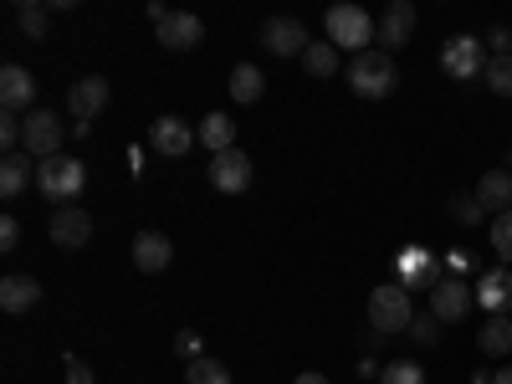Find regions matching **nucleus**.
Segmentation results:
<instances>
[{
    "instance_id": "32",
    "label": "nucleus",
    "mask_w": 512,
    "mask_h": 384,
    "mask_svg": "<svg viewBox=\"0 0 512 384\" xmlns=\"http://www.w3.org/2000/svg\"><path fill=\"white\" fill-rule=\"evenodd\" d=\"M451 221H461V226H477V221H482V205H477V195H456V200H451Z\"/></svg>"
},
{
    "instance_id": "31",
    "label": "nucleus",
    "mask_w": 512,
    "mask_h": 384,
    "mask_svg": "<svg viewBox=\"0 0 512 384\" xmlns=\"http://www.w3.org/2000/svg\"><path fill=\"white\" fill-rule=\"evenodd\" d=\"M492 246H497V256H502V262H512V210H502V216L492 221Z\"/></svg>"
},
{
    "instance_id": "4",
    "label": "nucleus",
    "mask_w": 512,
    "mask_h": 384,
    "mask_svg": "<svg viewBox=\"0 0 512 384\" xmlns=\"http://www.w3.org/2000/svg\"><path fill=\"white\" fill-rule=\"evenodd\" d=\"M410 318H415V308H410V287L384 282V287L369 292V328H374V333H405Z\"/></svg>"
},
{
    "instance_id": "2",
    "label": "nucleus",
    "mask_w": 512,
    "mask_h": 384,
    "mask_svg": "<svg viewBox=\"0 0 512 384\" xmlns=\"http://www.w3.org/2000/svg\"><path fill=\"white\" fill-rule=\"evenodd\" d=\"M323 26H328L333 47H344V52H354V57L369 52L374 41H379V26H374V16H369L364 6H328Z\"/></svg>"
},
{
    "instance_id": "29",
    "label": "nucleus",
    "mask_w": 512,
    "mask_h": 384,
    "mask_svg": "<svg viewBox=\"0 0 512 384\" xmlns=\"http://www.w3.org/2000/svg\"><path fill=\"white\" fill-rule=\"evenodd\" d=\"M379 384H425V369L415 359H395V364H384Z\"/></svg>"
},
{
    "instance_id": "9",
    "label": "nucleus",
    "mask_w": 512,
    "mask_h": 384,
    "mask_svg": "<svg viewBox=\"0 0 512 384\" xmlns=\"http://www.w3.org/2000/svg\"><path fill=\"white\" fill-rule=\"evenodd\" d=\"M205 175H210V185H216L221 195H241V190L251 185V159H246L241 149H226V154H210V164H205Z\"/></svg>"
},
{
    "instance_id": "15",
    "label": "nucleus",
    "mask_w": 512,
    "mask_h": 384,
    "mask_svg": "<svg viewBox=\"0 0 512 384\" xmlns=\"http://www.w3.org/2000/svg\"><path fill=\"white\" fill-rule=\"evenodd\" d=\"M31 98H36V77L26 67H16V62L0 67V103H6V113L31 108Z\"/></svg>"
},
{
    "instance_id": "23",
    "label": "nucleus",
    "mask_w": 512,
    "mask_h": 384,
    "mask_svg": "<svg viewBox=\"0 0 512 384\" xmlns=\"http://www.w3.org/2000/svg\"><path fill=\"white\" fill-rule=\"evenodd\" d=\"M262 93H267L262 67H256V62H236L231 67V98L236 103H262Z\"/></svg>"
},
{
    "instance_id": "25",
    "label": "nucleus",
    "mask_w": 512,
    "mask_h": 384,
    "mask_svg": "<svg viewBox=\"0 0 512 384\" xmlns=\"http://www.w3.org/2000/svg\"><path fill=\"white\" fill-rule=\"evenodd\" d=\"M47 11L52 6H41V0H21V6H16V21H21V31L31 41H47V31H52V16Z\"/></svg>"
},
{
    "instance_id": "6",
    "label": "nucleus",
    "mask_w": 512,
    "mask_h": 384,
    "mask_svg": "<svg viewBox=\"0 0 512 384\" xmlns=\"http://www.w3.org/2000/svg\"><path fill=\"white\" fill-rule=\"evenodd\" d=\"M441 72L456 77V82L482 77V72H487V62H482V41H477V36H451L446 47H441Z\"/></svg>"
},
{
    "instance_id": "13",
    "label": "nucleus",
    "mask_w": 512,
    "mask_h": 384,
    "mask_svg": "<svg viewBox=\"0 0 512 384\" xmlns=\"http://www.w3.org/2000/svg\"><path fill=\"white\" fill-rule=\"evenodd\" d=\"M159 41H164L169 52H190V47H200V41H205V21L195 11H169L159 21Z\"/></svg>"
},
{
    "instance_id": "20",
    "label": "nucleus",
    "mask_w": 512,
    "mask_h": 384,
    "mask_svg": "<svg viewBox=\"0 0 512 384\" xmlns=\"http://www.w3.org/2000/svg\"><path fill=\"white\" fill-rule=\"evenodd\" d=\"M31 180H36V169H31V154H26V149H16V154L0 159V195H6V200H16Z\"/></svg>"
},
{
    "instance_id": "30",
    "label": "nucleus",
    "mask_w": 512,
    "mask_h": 384,
    "mask_svg": "<svg viewBox=\"0 0 512 384\" xmlns=\"http://www.w3.org/2000/svg\"><path fill=\"white\" fill-rule=\"evenodd\" d=\"M405 333L415 338V344H441V318L436 313H415Z\"/></svg>"
},
{
    "instance_id": "5",
    "label": "nucleus",
    "mask_w": 512,
    "mask_h": 384,
    "mask_svg": "<svg viewBox=\"0 0 512 384\" xmlns=\"http://www.w3.org/2000/svg\"><path fill=\"white\" fill-rule=\"evenodd\" d=\"M62 134H67V123L52 113V108H31L26 113V139H21V149L41 164V159H57L62 154Z\"/></svg>"
},
{
    "instance_id": "14",
    "label": "nucleus",
    "mask_w": 512,
    "mask_h": 384,
    "mask_svg": "<svg viewBox=\"0 0 512 384\" xmlns=\"http://www.w3.org/2000/svg\"><path fill=\"white\" fill-rule=\"evenodd\" d=\"M410 31H415V6H410V0H390V11L379 16V52L405 47Z\"/></svg>"
},
{
    "instance_id": "7",
    "label": "nucleus",
    "mask_w": 512,
    "mask_h": 384,
    "mask_svg": "<svg viewBox=\"0 0 512 384\" xmlns=\"http://www.w3.org/2000/svg\"><path fill=\"white\" fill-rule=\"evenodd\" d=\"M472 303H477V287L461 282V277H441V282L431 287V313H436L441 323H461L466 313H472Z\"/></svg>"
},
{
    "instance_id": "26",
    "label": "nucleus",
    "mask_w": 512,
    "mask_h": 384,
    "mask_svg": "<svg viewBox=\"0 0 512 384\" xmlns=\"http://www.w3.org/2000/svg\"><path fill=\"white\" fill-rule=\"evenodd\" d=\"M303 67L313 77H333L338 72V47H333V41H313V47L303 52Z\"/></svg>"
},
{
    "instance_id": "12",
    "label": "nucleus",
    "mask_w": 512,
    "mask_h": 384,
    "mask_svg": "<svg viewBox=\"0 0 512 384\" xmlns=\"http://www.w3.org/2000/svg\"><path fill=\"white\" fill-rule=\"evenodd\" d=\"M67 108H72L77 128H88V123L108 108V82H103V77H82V82H72V88H67Z\"/></svg>"
},
{
    "instance_id": "35",
    "label": "nucleus",
    "mask_w": 512,
    "mask_h": 384,
    "mask_svg": "<svg viewBox=\"0 0 512 384\" xmlns=\"http://www.w3.org/2000/svg\"><path fill=\"white\" fill-rule=\"evenodd\" d=\"M16 246H21V221L6 216V221H0V251H16Z\"/></svg>"
},
{
    "instance_id": "19",
    "label": "nucleus",
    "mask_w": 512,
    "mask_h": 384,
    "mask_svg": "<svg viewBox=\"0 0 512 384\" xmlns=\"http://www.w3.org/2000/svg\"><path fill=\"white\" fill-rule=\"evenodd\" d=\"M477 297H482V308H487V313H512V272H507V267L482 272Z\"/></svg>"
},
{
    "instance_id": "33",
    "label": "nucleus",
    "mask_w": 512,
    "mask_h": 384,
    "mask_svg": "<svg viewBox=\"0 0 512 384\" xmlns=\"http://www.w3.org/2000/svg\"><path fill=\"white\" fill-rule=\"evenodd\" d=\"M175 354H180L185 364L205 359V349H200V333H195V328H180V333H175Z\"/></svg>"
},
{
    "instance_id": "28",
    "label": "nucleus",
    "mask_w": 512,
    "mask_h": 384,
    "mask_svg": "<svg viewBox=\"0 0 512 384\" xmlns=\"http://www.w3.org/2000/svg\"><path fill=\"white\" fill-rule=\"evenodd\" d=\"M482 82H487V88H492L497 98H507V93H512V57H487Z\"/></svg>"
},
{
    "instance_id": "11",
    "label": "nucleus",
    "mask_w": 512,
    "mask_h": 384,
    "mask_svg": "<svg viewBox=\"0 0 512 384\" xmlns=\"http://www.w3.org/2000/svg\"><path fill=\"white\" fill-rule=\"evenodd\" d=\"M149 144H154V154H164V159H185V154L195 149V128H190L185 118H175V113H164V118H154V128H149Z\"/></svg>"
},
{
    "instance_id": "3",
    "label": "nucleus",
    "mask_w": 512,
    "mask_h": 384,
    "mask_svg": "<svg viewBox=\"0 0 512 384\" xmlns=\"http://www.w3.org/2000/svg\"><path fill=\"white\" fill-rule=\"evenodd\" d=\"M395 82H400L395 57H390V52H379V47L359 52L354 67H349V88H354L359 98H390V93H395Z\"/></svg>"
},
{
    "instance_id": "40",
    "label": "nucleus",
    "mask_w": 512,
    "mask_h": 384,
    "mask_svg": "<svg viewBox=\"0 0 512 384\" xmlns=\"http://www.w3.org/2000/svg\"><path fill=\"white\" fill-rule=\"evenodd\" d=\"M507 318H512V313H507Z\"/></svg>"
},
{
    "instance_id": "21",
    "label": "nucleus",
    "mask_w": 512,
    "mask_h": 384,
    "mask_svg": "<svg viewBox=\"0 0 512 384\" xmlns=\"http://www.w3.org/2000/svg\"><path fill=\"white\" fill-rule=\"evenodd\" d=\"M477 344H482V354L507 359L512 354V318L507 313H487V323L477 328Z\"/></svg>"
},
{
    "instance_id": "39",
    "label": "nucleus",
    "mask_w": 512,
    "mask_h": 384,
    "mask_svg": "<svg viewBox=\"0 0 512 384\" xmlns=\"http://www.w3.org/2000/svg\"><path fill=\"white\" fill-rule=\"evenodd\" d=\"M507 169H512V149H507Z\"/></svg>"
},
{
    "instance_id": "34",
    "label": "nucleus",
    "mask_w": 512,
    "mask_h": 384,
    "mask_svg": "<svg viewBox=\"0 0 512 384\" xmlns=\"http://www.w3.org/2000/svg\"><path fill=\"white\" fill-rule=\"evenodd\" d=\"M487 47H492V57H512V31L507 26H492L487 31Z\"/></svg>"
},
{
    "instance_id": "36",
    "label": "nucleus",
    "mask_w": 512,
    "mask_h": 384,
    "mask_svg": "<svg viewBox=\"0 0 512 384\" xmlns=\"http://www.w3.org/2000/svg\"><path fill=\"white\" fill-rule=\"evenodd\" d=\"M67 384H93V369L82 359H72V354H67Z\"/></svg>"
},
{
    "instance_id": "38",
    "label": "nucleus",
    "mask_w": 512,
    "mask_h": 384,
    "mask_svg": "<svg viewBox=\"0 0 512 384\" xmlns=\"http://www.w3.org/2000/svg\"><path fill=\"white\" fill-rule=\"evenodd\" d=\"M492 384H512V369H497V374H492Z\"/></svg>"
},
{
    "instance_id": "17",
    "label": "nucleus",
    "mask_w": 512,
    "mask_h": 384,
    "mask_svg": "<svg viewBox=\"0 0 512 384\" xmlns=\"http://www.w3.org/2000/svg\"><path fill=\"white\" fill-rule=\"evenodd\" d=\"M472 195H477L482 210H497V216H502V210H512V169H487Z\"/></svg>"
},
{
    "instance_id": "16",
    "label": "nucleus",
    "mask_w": 512,
    "mask_h": 384,
    "mask_svg": "<svg viewBox=\"0 0 512 384\" xmlns=\"http://www.w3.org/2000/svg\"><path fill=\"white\" fill-rule=\"evenodd\" d=\"M169 256H175V246H169L164 231H139V236H134V267H139V272H164Z\"/></svg>"
},
{
    "instance_id": "18",
    "label": "nucleus",
    "mask_w": 512,
    "mask_h": 384,
    "mask_svg": "<svg viewBox=\"0 0 512 384\" xmlns=\"http://www.w3.org/2000/svg\"><path fill=\"white\" fill-rule=\"evenodd\" d=\"M195 139H200L210 154L236 149V123H231V113H205V118H200V128H195Z\"/></svg>"
},
{
    "instance_id": "37",
    "label": "nucleus",
    "mask_w": 512,
    "mask_h": 384,
    "mask_svg": "<svg viewBox=\"0 0 512 384\" xmlns=\"http://www.w3.org/2000/svg\"><path fill=\"white\" fill-rule=\"evenodd\" d=\"M292 384H328V379H323V374H318V369H308V374H297V379H292Z\"/></svg>"
},
{
    "instance_id": "24",
    "label": "nucleus",
    "mask_w": 512,
    "mask_h": 384,
    "mask_svg": "<svg viewBox=\"0 0 512 384\" xmlns=\"http://www.w3.org/2000/svg\"><path fill=\"white\" fill-rule=\"evenodd\" d=\"M395 282L400 287H436L441 277H431V256L425 251H405V256H395Z\"/></svg>"
},
{
    "instance_id": "1",
    "label": "nucleus",
    "mask_w": 512,
    "mask_h": 384,
    "mask_svg": "<svg viewBox=\"0 0 512 384\" xmlns=\"http://www.w3.org/2000/svg\"><path fill=\"white\" fill-rule=\"evenodd\" d=\"M82 185H88V164L72 159V154H57V159H41L36 164V195L52 200L57 210L62 205H77Z\"/></svg>"
},
{
    "instance_id": "8",
    "label": "nucleus",
    "mask_w": 512,
    "mask_h": 384,
    "mask_svg": "<svg viewBox=\"0 0 512 384\" xmlns=\"http://www.w3.org/2000/svg\"><path fill=\"white\" fill-rule=\"evenodd\" d=\"M262 47H267L272 57H303V52L313 47V36H308V26H303V21L277 16V21H267V26H262Z\"/></svg>"
},
{
    "instance_id": "22",
    "label": "nucleus",
    "mask_w": 512,
    "mask_h": 384,
    "mask_svg": "<svg viewBox=\"0 0 512 384\" xmlns=\"http://www.w3.org/2000/svg\"><path fill=\"white\" fill-rule=\"evenodd\" d=\"M36 297H41V282L36 277H6L0 282V308L6 313H26V308H36Z\"/></svg>"
},
{
    "instance_id": "10",
    "label": "nucleus",
    "mask_w": 512,
    "mask_h": 384,
    "mask_svg": "<svg viewBox=\"0 0 512 384\" xmlns=\"http://www.w3.org/2000/svg\"><path fill=\"white\" fill-rule=\"evenodd\" d=\"M52 241L62 246V251H82L93 241V216L82 205H62V210H52Z\"/></svg>"
},
{
    "instance_id": "27",
    "label": "nucleus",
    "mask_w": 512,
    "mask_h": 384,
    "mask_svg": "<svg viewBox=\"0 0 512 384\" xmlns=\"http://www.w3.org/2000/svg\"><path fill=\"white\" fill-rule=\"evenodd\" d=\"M185 379L190 384H231V369L221 359H195V364H185Z\"/></svg>"
}]
</instances>
